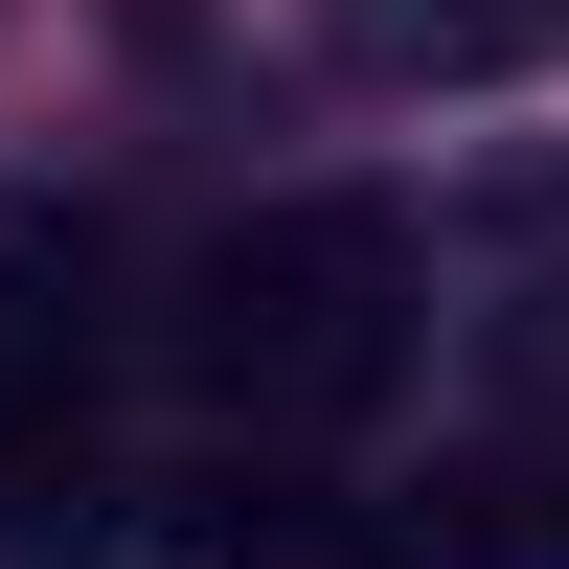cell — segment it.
Here are the masks:
<instances>
[{
  "instance_id": "1",
  "label": "cell",
  "mask_w": 569,
  "mask_h": 569,
  "mask_svg": "<svg viewBox=\"0 0 569 569\" xmlns=\"http://www.w3.org/2000/svg\"><path fill=\"white\" fill-rule=\"evenodd\" d=\"M182 365L273 433H342V410L410 388V228L388 206H251L206 273H182Z\"/></svg>"
}]
</instances>
